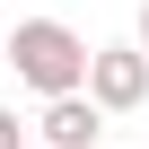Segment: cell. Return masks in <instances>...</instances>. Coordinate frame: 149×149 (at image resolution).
<instances>
[{
	"mask_svg": "<svg viewBox=\"0 0 149 149\" xmlns=\"http://www.w3.org/2000/svg\"><path fill=\"white\" fill-rule=\"evenodd\" d=\"M88 35L70 26V18H18L9 26V44H0V61L18 70V88H35V97H70V88H88Z\"/></svg>",
	"mask_w": 149,
	"mask_h": 149,
	"instance_id": "1",
	"label": "cell"
},
{
	"mask_svg": "<svg viewBox=\"0 0 149 149\" xmlns=\"http://www.w3.org/2000/svg\"><path fill=\"white\" fill-rule=\"evenodd\" d=\"M88 97L105 114H140L149 105V53L140 44H97L88 53Z\"/></svg>",
	"mask_w": 149,
	"mask_h": 149,
	"instance_id": "2",
	"label": "cell"
},
{
	"mask_svg": "<svg viewBox=\"0 0 149 149\" xmlns=\"http://www.w3.org/2000/svg\"><path fill=\"white\" fill-rule=\"evenodd\" d=\"M35 140H44V149H97V140H105V105H97L88 88L44 97V114H35Z\"/></svg>",
	"mask_w": 149,
	"mask_h": 149,
	"instance_id": "3",
	"label": "cell"
},
{
	"mask_svg": "<svg viewBox=\"0 0 149 149\" xmlns=\"http://www.w3.org/2000/svg\"><path fill=\"white\" fill-rule=\"evenodd\" d=\"M0 149H26V123H18L9 105H0Z\"/></svg>",
	"mask_w": 149,
	"mask_h": 149,
	"instance_id": "4",
	"label": "cell"
},
{
	"mask_svg": "<svg viewBox=\"0 0 149 149\" xmlns=\"http://www.w3.org/2000/svg\"><path fill=\"white\" fill-rule=\"evenodd\" d=\"M132 44H140V53H149V0H140V26H132Z\"/></svg>",
	"mask_w": 149,
	"mask_h": 149,
	"instance_id": "5",
	"label": "cell"
}]
</instances>
